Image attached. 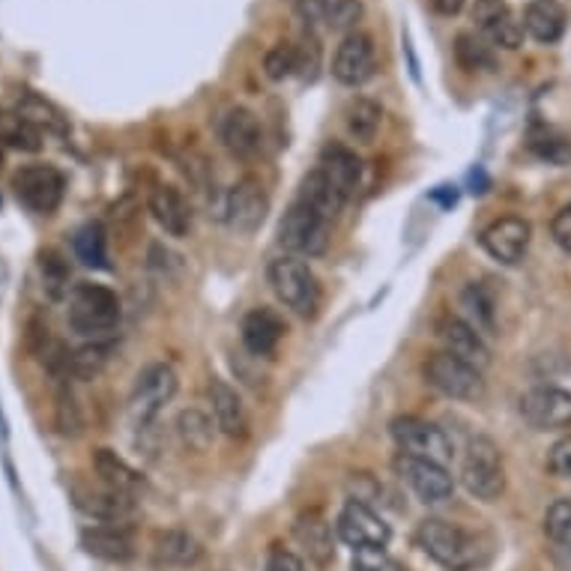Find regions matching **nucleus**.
Returning <instances> with one entry per match:
<instances>
[{"label": "nucleus", "mask_w": 571, "mask_h": 571, "mask_svg": "<svg viewBox=\"0 0 571 571\" xmlns=\"http://www.w3.org/2000/svg\"><path fill=\"white\" fill-rule=\"evenodd\" d=\"M416 542L446 571H473L488 562L491 542L443 518H425L416 527Z\"/></svg>", "instance_id": "f257e3e1"}, {"label": "nucleus", "mask_w": 571, "mask_h": 571, "mask_svg": "<svg viewBox=\"0 0 571 571\" xmlns=\"http://www.w3.org/2000/svg\"><path fill=\"white\" fill-rule=\"evenodd\" d=\"M67 317H70L75 335L90 338V341H105L120 326L123 308H120L118 294L111 287L96 285V282H81V285L72 287Z\"/></svg>", "instance_id": "f03ea898"}, {"label": "nucleus", "mask_w": 571, "mask_h": 571, "mask_svg": "<svg viewBox=\"0 0 571 571\" xmlns=\"http://www.w3.org/2000/svg\"><path fill=\"white\" fill-rule=\"evenodd\" d=\"M266 278H269V287H273V294L278 296L282 306L290 308L294 315L306 317V320L317 317V312H320V282L303 257H273L266 266Z\"/></svg>", "instance_id": "7ed1b4c3"}, {"label": "nucleus", "mask_w": 571, "mask_h": 571, "mask_svg": "<svg viewBox=\"0 0 571 571\" xmlns=\"http://www.w3.org/2000/svg\"><path fill=\"white\" fill-rule=\"evenodd\" d=\"M461 485L470 497L482 502H497L506 491V463H502V449L491 437H473L467 446L461 463Z\"/></svg>", "instance_id": "20e7f679"}, {"label": "nucleus", "mask_w": 571, "mask_h": 571, "mask_svg": "<svg viewBox=\"0 0 571 571\" xmlns=\"http://www.w3.org/2000/svg\"><path fill=\"white\" fill-rule=\"evenodd\" d=\"M180 389L177 371L167 363H153L135 380L132 398H129V414H132V425L139 431H147L150 425L156 422V416L165 410L174 395Z\"/></svg>", "instance_id": "39448f33"}, {"label": "nucleus", "mask_w": 571, "mask_h": 571, "mask_svg": "<svg viewBox=\"0 0 571 571\" xmlns=\"http://www.w3.org/2000/svg\"><path fill=\"white\" fill-rule=\"evenodd\" d=\"M422 375L434 392L455 398V401H479L485 395L482 371L446 350H437L425 359Z\"/></svg>", "instance_id": "423d86ee"}, {"label": "nucleus", "mask_w": 571, "mask_h": 571, "mask_svg": "<svg viewBox=\"0 0 571 571\" xmlns=\"http://www.w3.org/2000/svg\"><path fill=\"white\" fill-rule=\"evenodd\" d=\"M329 225H333L329 218L294 201L278 222V246L296 257L324 255L329 246Z\"/></svg>", "instance_id": "0eeeda50"}, {"label": "nucleus", "mask_w": 571, "mask_h": 571, "mask_svg": "<svg viewBox=\"0 0 571 571\" xmlns=\"http://www.w3.org/2000/svg\"><path fill=\"white\" fill-rule=\"evenodd\" d=\"M389 434H392L395 446L407 455L416 458H428V461L446 463L452 461L455 446L446 437L440 425L428 422L422 416H395L389 422Z\"/></svg>", "instance_id": "6e6552de"}, {"label": "nucleus", "mask_w": 571, "mask_h": 571, "mask_svg": "<svg viewBox=\"0 0 571 571\" xmlns=\"http://www.w3.org/2000/svg\"><path fill=\"white\" fill-rule=\"evenodd\" d=\"M12 192L30 213L51 216L63 201L67 177L54 165H24L12 174Z\"/></svg>", "instance_id": "1a4fd4ad"}, {"label": "nucleus", "mask_w": 571, "mask_h": 571, "mask_svg": "<svg viewBox=\"0 0 571 571\" xmlns=\"http://www.w3.org/2000/svg\"><path fill=\"white\" fill-rule=\"evenodd\" d=\"M335 532L338 539L354 548V551H365V548H386L392 539L389 523L368 506V502L347 500L341 506V512L335 518Z\"/></svg>", "instance_id": "9d476101"}, {"label": "nucleus", "mask_w": 571, "mask_h": 571, "mask_svg": "<svg viewBox=\"0 0 571 571\" xmlns=\"http://www.w3.org/2000/svg\"><path fill=\"white\" fill-rule=\"evenodd\" d=\"M392 470L401 482L410 485V491L422 502H443L455 493V479L446 470V463L398 452L392 461Z\"/></svg>", "instance_id": "9b49d317"}, {"label": "nucleus", "mask_w": 571, "mask_h": 571, "mask_svg": "<svg viewBox=\"0 0 571 571\" xmlns=\"http://www.w3.org/2000/svg\"><path fill=\"white\" fill-rule=\"evenodd\" d=\"M532 243V225L521 216L497 218L479 234V246L485 255L493 257L497 264L514 266L527 257V248Z\"/></svg>", "instance_id": "f8f14e48"}, {"label": "nucleus", "mask_w": 571, "mask_h": 571, "mask_svg": "<svg viewBox=\"0 0 571 571\" xmlns=\"http://www.w3.org/2000/svg\"><path fill=\"white\" fill-rule=\"evenodd\" d=\"M377 72V51L375 40L368 33H347L341 45L335 49L333 58V79L345 88H363L365 81L375 79Z\"/></svg>", "instance_id": "ddd939ff"}, {"label": "nucleus", "mask_w": 571, "mask_h": 571, "mask_svg": "<svg viewBox=\"0 0 571 571\" xmlns=\"http://www.w3.org/2000/svg\"><path fill=\"white\" fill-rule=\"evenodd\" d=\"M521 416L536 431L571 428V392L560 386H536L521 395Z\"/></svg>", "instance_id": "4468645a"}, {"label": "nucleus", "mask_w": 571, "mask_h": 571, "mask_svg": "<svg viewBox=\"0 0 571 571\" xmlns=\"http://www.w3.org/2000/svg\"><path fill=\"white\" fill-rule=\"evenodd\" d=\"M266 213H269V197L257 177L237 180L234 188L227 192L225 218L237 234H255L257 227L264 225Z\"/></svg>", "instance_id": "2eb2a0df"}, {"label": "nucleus", "mask_w": 571, "mask_h": 571, "mask_svg": "<svg viewBox=\"0 0 571 571\" xmlns=\"http://www.w3.org/2000/svg\"><path fill=\"white\" fill-rule=\"evenodd\" d=\"M72 502H75L88 518H96V521L105 523L126 521L129 514H132V509H135L132 493L114 491V488L102 485L99 479L96 482H72Z\"/></svg>", "instance_id": "dca6fc26"}, {"label": "nucleus", "mask_w": 571, "mask_h": 571, "mask_svg": "<svg viewBox=\"0 0 571 571\" xmlns=\"http://www.w3.org/2000/svg\"><path fill=\"white\" fill-rule=\"evenodd\" d=\"M473 21L479 37L491 42L493 49H521L523 24L514 19V12L502 0H476Z\"/></svg>", "instance_id": "f3484780"}, {"label": "nucleus", "mask_w": 571, "mask_h": 571, "mask_svg": "<svg viewBox=\"0 0 571 571\" xmlns=\"http://www.w3.org/2000/svg\"><path fill=\"white\" fill-rule=\"evenodd\" d=\"M437 338H440V345H443L446 354L458 356L463 363H470L473 368L485 371L488 365H491V347L485 341L482 333H476L473 326L467 324L463 317H443L440 324H437Z\"/></svg>", "instance_id": "a211bd4d"}, {"label": "nucleus", "mask_w": 571, "mask_h": 571, "mask_svg": "<svg viewBox=\"0 0 571 571\" xmlns=\"http://www.w3.org/2000/svg\"><path fill=\"white\" fill-rule=\"evenodd\" d=\"M218 139H222L231 156L252 159L261 150L264 129H261V120H257L255 111L239 109L237 105V109H227L218 118Z\"/></svg>", "instance_id": "6ab92c4d"}, {"label": "nucleus", "mask_w": 571, "mask_h": 571, "mask_svg": "<svg viewBox=\"0 0 571 571\" xmlns=\"http://www.w3.org/2000/svg\"><path fill=\"white\" fill-rule=\"evenodd\" d=\"M210 405H213V422L225 437L231 440H246L248 437V414L243 398L237 395L234 386H227L225 380L213 377L207 386Z\"/></svg>", "instance_id": "aec40b11"}, {"label": "nucleus", "mask_w": 571, "mask_h": 571, "mask_svg": "<svg viewBox=\"0 0 571 571\" xmlns=\"http://www.w3.org/2000/svg\"><path fill=\"white\" fill-rule=\"evenodd\" d=\"M239 338L246 345L248 354L269 356L276 354V347L285 338V320L273 312V308H255L243 317L239 324Z\"/></svg>", "instance_id": "412c9836"}, {"label": "nucleus", "mask_w": 571, "mask_h": 571, "mask_svg": "<svg viewBox=\"0 0 571 571\" xmlns=\"http://www.w3.org/2000/svg\"><path fill=\"white\" fill-rule=\"evenodd\" d=\"M294 539L315 565H329L335 560L333 527L317 509H308L294 521Z\"/></svg>", "instance_id": "4be33fe9"}, {"label": "nucleus", "mask_w": 571, "mask_h": 571, "mask_svg": "<svg viewBox=\"0 0 571 571\" xmlns=\"http://www.w3.org/2000/svg\"><path fill=\"white\" fill-rule=\"evenodd\" d=\"M317 167L324 171L326 177L333 180L335 188H338L347 201L356 195V188L363 183V159L356 156L350 147H345V144H326V147L320 150Z\"/></svg>", "instance_id": "5701e85b"}, {"label": "nucleus", "mask_w": 571, "mask_h": 571, "mask_svg": "<svg viewBox=\"0 0 571 571\" xmlns=\"http://www.w3.org/2000/svg\"><path fill=\"white\" fill-rule=\"evenodd\" d=\"M81 548L96 557V560L109 562H126L135 557V542L123 527L111 523V527H84L81 530Z\"/></svg>", "instance_id": "b1692460"}, {"label": "nucleus", "mask_w": 571, "mask_h": 571, "mask_svg": "<svg viewBox=\"0 0 571 571\" xmlns=\"http://www.w3.org/2000/svg\"><path fill=\"white\" fill-rule=\"evenodd\" d=\"M150 213L167 237H186L192 227V210H188L186 197L180 195V188L174 186H159L150 195Z\"/></svg>", "instance_id": "393cba45"}, {"label": "nucleus", "mask_w": 571, "mask_h": 571, "mask_svg": "<svg viewBox=\"0 0 571 571\" xmlns=\"http://www.w3.org/2000/svg\"><path fill=\"white\" fill-rule=\"evenodd\" d=\"M296 201H299V204H306V207H312L315 213H320L324 218H329V222H333V218L338 216L347 204V197L335 188L333 180L326 177L320 167L308 171L306 177H303Z\"/></svg>", "instance_id": "a878e982"}, {"label": "nucleus", "mask_w": 571, "mask_h": 571, "mask_svg": "<svg viewBox=\"0 0 571 571\" xmlns=\"http://www.w3.org/2000/svg\"><path fill=\"white\" fill-rule=\"evenodd\" d=\"M153 551H156V560L167 565V569H192V565L204 560V548L186 530L156 532Z\"/></svg>", "instance_id": "bb28decb"}, {"label": "nucleus", "mask_w": 571, "mask_h": 571, "mask_svg": "<svg viewBox=\"0 0 571 571\" xmlns=\"http://www.w3.org/2000/svg\"><path fill=\"white\" fill-rule=\"evenodd\" d=\"M523 33L530 40L542 42V45L560 42L562 33H565V12L560 10V3H553V0H532L530 7L523 10Z\"/></svg>", "instance_id": "cd10ccee"}, {"label": "nucleus", "mask_w": 571, "mask_h": 571, "mask_svg": "<svg viewBox=\"0 0 571 571\" xmlns=\"http://www.w3.org/2000/svg\"><path fill=\"white\" fill-rule=\"evenodd\" d=\"M90 461H93V470H96L99 482L109 485L114 491L132 493V497H135V493L144 488V476H141L135 467H129L114 449H96Z\"/></svg>", "instance_id": "c85d7f7f"}, {"label": "nucleus", "mask_w": 571, "mask_h": 571, "mask_svg": "<svg viewBox=\"0 0 571 571\" xmlns=\"http://www.w3.org/2000/svg\"><path fill=\"white\" fill-rule=\"evenodd\" d=\"M72 252L90 269H109V234L102 222H88L72 234Z\"/></svg>", "instance_id": "c756f323"}, {"label": "nucleus", "mask_w": 571, "mask_h": 571, "mask_svg": "<svg viewBox=\"0 0 571 571\" xmlns=\"http://www.w3.org/2000/svg\"><path fill=\"white\" fill-rule=\"evenodd\" d=\"M0 147L21 150V153H40L42 132L16 109H0Z\"/></svg>", "instance_id": "7c9ffc66"}, {"label": "nucleus", "mask_w": 571, "mask_h": 571, "mask_svg": "<svg viewBox=\"0 0 571 571\" xmlns=\"http://www.w3.org/2000/svg\"><path fill=\"white\" fill-rule=\"evenodd\" d=\"M345 126L356 144H371L380 126H384V109L377 105L375 99H354L345 111Z\"/></svg>", "instance_id": "2f4dec72"}, {"label": "nucleus", "mask_w": 571, "mask_h": 571, "mask_svg": "<svg viewBox=\"0 0 571 571\" xmlns=\"http://www.w3.org/2000/svg\"><path fill=\"white\" fill-rule=\"evenodd\" d=\"M16 111L21 118H28L40 132H51V135H67L70 126H67V118L60 114L58 105H51L49 99L37 96L33 90H24L19 99H16Z\"/></svg>", "instance_id": "473e14b6"}, {"label": "nucleus", "mask_w": 571, "mask_h": 571, "mask_svg": "<svg viewBox=\"0 0 571 571\" xmlns=\"http://www.w3.org/2000/svg\"><path fill=\"white\" fill-rule=\"evenodd\" d=\"M461 308L463 320L473 326L476 333L497 335V308H493L491 294L485 290V285L473 282L461 290Z\"/></svg>", "instance_id": "72a5a7b5"}, {"label": "nucleus", "mask_w": 571, "mask_h": 571, "mask_svg": "<svg viewBox=\"0 0 571 571\" xmlns=\"http://www.w3.org/2000/svg\"><path fill=\"white\" fill-rule=\"evenodd\" d=\"M455 60L458 67L467 72H493L497 70V54L488 40H482L479 33L463 30L455 37Z\"/></svg>", "instance_id": "f704fd0d"}, {"label": "nucleus", "mask_w": 571, "mask_h": 571, "mask_svg": "<svg viewBox=\"0 0 571 571\" xmlns=\"http://www.w3.org/2000/svg\"><path fill=\"white\" fill-rule=\"evenodd\" d=\"M177 434L186 449H192V452H207L210 446H213L216 428H213V419L207 414H201V410L192 407V410H183L177 416Z\"/></svg>", "instance_id": "c9c22d12"}, {"label": "nucleus", "mask_w": 571, "mask_h": 571, "mask_svg": "<svg viewBox=\"0 0 571 571\" xmlns=\"http://www.w3.org/2000/svg\"><path fill=\"white\" fill-rule=\"evenodd\" d=\"M40 276L42 287L51 299H63L70 294V261L60 255L58 248H45L40 252Z\"/></svg>", "instance_id": "e433bc0d"}, {"label": "nucleus", "mask_w": 571, "mask_h": 571, "mask_svg": "<svg viewBox=\"0 0 571 571\" xmlns=\"http://www.w3.org/2000/svg\"><path fill=\"white\" fill-rule=\"evenodd\" d=\"M54 428H58L63 437H79L84 431V416H81V407L75 401V395L67 384L60 386L58 405H54Z\"/></svg>", "instance_id": "4c0bfd02"}, {"label": "nucleus", "mask_w": 571, "mask_h": 571, "mask_svg": "<svg viewBox=\"0 0 571 571\" xmlns=\"http://www.w3.org/2000/svg\"><path fill=\"white\" fill-rule=\"evenodd\" d=\"M105 363H109V347L102 341H90V345L72 350V377L93 380V377L102 375Z\"/></svg>", "instance_id": "58836bf2"}, {"label": "nucleus", "mask_w": 571, "mask_h": 571, "mask_svg": "<svg viewBox=\"0 0 571 571\" xmlns=\"http://www.w3.org/2000/svg\"><path fill=\"white\" fill-rule=\"evenodd\" d=\"M544 532L551 536V542L571 551V500H553L544 514Z\"/></svg>", "instance_id": "ea45409f"}, {"label": "nucleus", "mask_w": 571, "mask_h": 571, "mask_svg": "<svg viewBox=\"0 0 571 571\" xmlns=\"http://www.w3.org/2000/svg\"><path fill=\"white\" fill-rule=\"evenodd\" d=\"M299 70V49L294 45H276V49L266 51L264 58V72L269 81H285L287 75H294Z\"/></svg>", "instance_id": "a19ab883"}, {"label": "nucleus", "mask_w": 571, "mask_h": 571, "mask_svg": "<svg viewBox=\"0 0 571 571\" xmlns=\"http://www.w3.org/2000/svg\"><path fill=\"white\" fill-rule=\"evenodd\" d=\"M320 12H324V21L329 28L347 30L359 21L363 7H359V0H324V3H320Z\"/></svg>", "instance_id": "79ce46f5"}, {"label": "nucleus", "mask_w": 571, "mask_h": 571, "mask_svg": "<svg viewBox=\"0 0 571 571\" xmlns=\"http://www.w3.org/2000/svg\"><path fill=\"white\" fill-rule=\"evenodd\" d=\"M350 571H405L401 562L392 560L386 548H365V551H354L350 560Z\"/></svg>", "instance_id": "37998d69"}, {"label": "nucleus", "mask_w": 571, "mask_h": 571, "mask_svg": "<svg viewBox=\"0 0 571 571\" xmlns=\"http://www.w3.org/2000/svg\"><path fill=\"white\" fill-rule=\"evenodd\" d=\"M548 470L557 479H571V434L551 446V452H548Z\"/></svg>", "instance_id": "c03bdc74"}, {"label": "nucleus", "mask_w": 571, "mask_h": 571, "mask_svg": "<svg viewBox=\"0 0 571 571\" xmlns=\"http://www.w3.org/2000/svg\"><path fill=\"white\" fill-rule=\"evenodd\" d=\"M551 237L553 243L565 252V255H571V204H565V207L553 216Z\"/></svg>", "instance_id": "a18cd8bd"}, {"label": "nucleus", "mask_w": 571, "mask_h": 571, "mask_svg": "<svg viewBox=\"0 0 571 571\" xmlns=\"http://www.w3.org/2000/svg\"><path fill=\"white\" fill-rule=\"evenodd\" d=\"M264 571H306V562L303 557H296L294 551H285V548H276L266 557Z\"/></svg>", "instance_id": "49530a36"}, {"label": "nucleus", "mask_w": 571, "mask_h": 571, "mask_svg": "<svg viewBox=\"0 0 571 571\" xmlns=\"http://www.w3.org/2000/svg\"><path fill=\"white\" fill-rule=\"evenodd\" d=\"M431 3L434 12H440V16H446V19H452V16H458V12L463 10V3L467 0H428Z\"/></svg>", "instance_id": "de8ad7c7"}, {"label": "nucleus", "mask_w": 571, "mask_h": 571, "mask_svg": "<svg viewBox=\"0 0 571 571\" xmlns=\"http://www.w3.org/2000/svg\"><path fill=\"white\" fill-rule=\"evenodd\" d=\"M0 165H3V147H0Z\"/></svg>", "instance_id": "09e8293b"}]
</instances>
